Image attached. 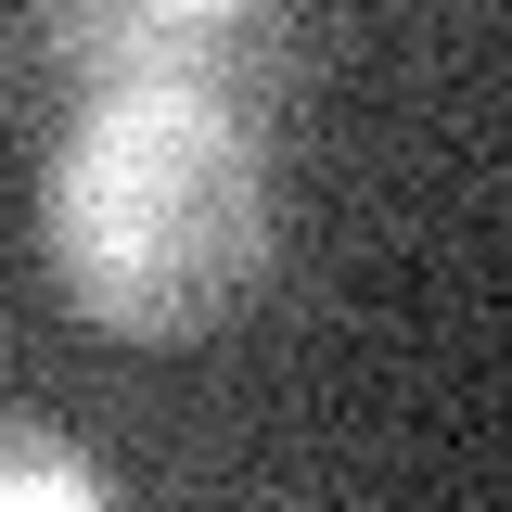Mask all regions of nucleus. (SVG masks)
Masks as SVG:
<instances>
[{
	"label": "nucleus",
	"instance_id": "1",
	"mask_svg": "<svg viewBox=\"0 0 512 512\" xmlns=\"http://www.w3.org/2000/svg\"><path fill=\"white\" fill-rule=\"evenodd\" d=\"M269 244H282V180L244 77L77 90L39 167V256L90 333L192 346L269 282Z\"/></svg>",
	"mask_w": 512,
	"mask_h": 512
},
{
	"label": "nucleus",
	"instance_id": "2",
	"mask_svg": "<svg viewBox=\"0 0 512 512\" xmlns=\"http://www.w3.org/2000/svg\"><path fill=\"white\" fill-rule=\"evenodd\" d=\"M0 500H13V512H39V500L90 512V500H103V474H90V461H77L64 436H39V423H13V448H0Z\"/></svg>",
	"mask_w": 512,
	"mask_h": 512
},
{
	"label": "nucleus",
	"instance_id": "3",
	"mask_svg": "<svg viewBox=\"0 0 512 512\" xmlns=\"http://www.w3.org/2000/svg\"><path fill=\"white\" fill-rule=\"evenodd\" d=\"M154 13H192V26H256V13H282V0H154Z\"/></svg>",
	"mask_w": 512,
	"mask_h": 512
}]
</instances>
